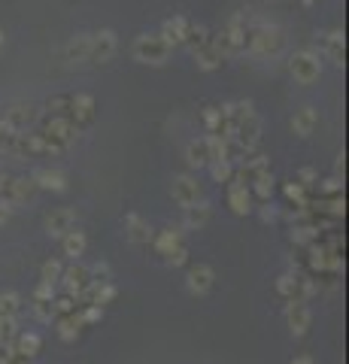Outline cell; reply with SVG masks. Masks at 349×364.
Returning <instances> with one entry per match:
<instances>
[{
  "instance_id": "obj_11",
  "label": "cell",
  "mask_w": 349,
  "mask_h": 364,
  "mask_svg": "<svg viewBox=\"0 0 349 364\" xmlns=\"http://www.w3.org/2000/svg\"><path fill=\"white\" fill-rule=\"evenodd\" d=\"M73 228H76V210H70V207L55 210L46 219V234L52 237V240H61V237L67 231H73Z\"/></svg>"
},
{
  "instance_id": "obj_24",
  "label": "cell",
  "mask_w": 349,
  "mask_h": 364,
  "mask_svg": "<svg viewBox=\"0 0 349 364\" xmlns=\"http://www.w3.org/2000/svg\"><path fill=\"white\" fill-rule=\"evenodd\" d=\"M13 349L18 352V355H28V358H33V355H37V352L43 349V337H40L37 331H25V334L18 331V337H16Z\"/></svg>"
},
{
  "instance_id": "obj_52",
  "label": "cell",
  "mask_w": 349,
  "mask_h": 364,
  "mask_svg": "<svg viewBox=\"0 0 349 364\" xmlns=\"http://www.w3.org/2000/svg\"><path fill=\"white\" fill-rule=\"evenodd\" d=\"M0 49H4V33H0Z\"/></svg>"
},
{
  "instance_id": "obj_40",
  "label": "cell",
  "mask_w": 349,
  "mask_h": 364,
  "mask_svg": "<svg viewBox=\"0 0 349 364\" xmlns=\"http://www.w3.org/2000/svg\"><path fill=\"white\" fill-rule=\"evenodd\" d=\"M88 277H92V282H109V264H95V267H88Z\"/></svg>"
},
{
  "instance_id": "obj_37",
  "label": "cell",
  "mask_w": 349,
  "mask_h": 364,
  "mask_svg": "<svg viewBox=\"0 0 349 364\" xmlns=\"http://www.w3.org/2000/svg\"><path fill=\"white\" fill-rule=\"evenodd\" d=\"M286 198L295 200L298 207H307V198H304V186H301V182H289V186H286Z\"/></svg>"
},
{
  "instance_id": "obj_25",
  "label": "cell",
  "mask_w": 349,
  "mask_h": 364,
  "mask_svg": "<svg viewBox=\"0 0 349 364\" xmlns=\"http://www.w3.org/2000/svg\"><path fill=\"white\" fill-rule=\"evenodd\" d=\"M176 246H183V231H179V228H167V231L155 237V249H159L161 255H171Z\"/></svg>"
},
{
  "instance_id": "obj_48",
  "label": "cell",
  "mask_w": 349,
  "mask_h": 364,
  "mask_svg": "<svg viewBox=\"0 0 349 364\" xmlns=\"http://www.w3.org/2000/svg\"><path fill=\"white\" fill-rule=\"evenodd\" d=\"M262 219H264V222H274V219H276V210H274V207H264V210H262Z\"/></svg>"
},
{
  "instance_id": "obj_30",
  "label": "cell",
  "mask_w": 349,
  "mask_h": 364,
  "mask_svg": "<svg viewBox=\"0 0 349 364\" xmlns=\"http://www.w3.org/2000/svg\"><path fill=\"white\" fill-rule=\"evenodd\" d=\"M252 188H255V195L262 198V200H270V195H274V176H270V173L255 176L252 179Z\"/></svg>"
},
{
  "instance_id": "obj_51",
  "label": "cell",
  "mask_w": 349,
  "mask_h": 364,
  "mask_svg": "<svg viewBox=\"0 0 349 364\" xmlns=\"http://www.w3.org/2000/svg\"><path fill=\"white\" fill-rule=\"evenodd\" d=\"M6 179V173H4V164H0V182H4Z\"/></svg>"
},
{
  "instance_id": "obj_20",
  "label": "cell",
  "mask_w": 349,
  "mask_h": 364,
  "mask_svg": "<svg viewBox=\"0 0 349 364\" xmlns=\"http://www.w3.org/2000/svg\"><path fill=\"white\" fill-rule=\"evenodd\" d=\"M322 55L328 61L334 64H343V33L340 31H328V33H322Z\"/></svg>"
},
{
  "instance_id": "obj_47",
  "label": "cell",
  "mask_w": 349,
  "mask_h": 364,
  "mask_svg": "<svg viewBox=\"0 0 349 364\" xmlns=\"http://www.w3.org/2000/svg\"><path fill=\"white\" fill-rule=\"evenodd\" d=\"M9 210H13V207H9V203H4V200H0V225H4V222L9 219Z\"/></svg>"
},
{
  "instance_id": "obj_36",
  "label": "cell",
  "mask_w": 349,
  "mask_h": 364,
  "mask_svg": "<svg viewBox=\"0 0 349 364\" xmlns=\"http://www.w3.org/2000/svg\"><path fill=\"white\" fill-rule=\"evenodd\" d=\"M313 237H316V228H313V225H298L295 231H291V240H295V243H310Z\"/></svg>"
},
{
  "instance_id": "obj_14",
  "label": "cell",
  "mask_w": 349,
  "mask_h": 364,
  "mask_svg": "<svg viewBox=\"0 0 349 364\" xmlns=\"http://www.w3.org/2000/svg\"><path fill=\"white\" fill-rule=\"evenodd\" d=\"M191 55H195V64L200 67V70H216V67L222 64V58H225L222 49H219V43H216V37H210L207 43H200Z\"/></svg>"
},
{
  "instance_id": "obj_33",
  "label": "cell",
  "mask_w": 349,
  "mask_h": 364,
  "mask_svg": "<svg viewBox=\"0 0 349 364\" xmlns=\"http://www.w3.org/2000/svg\"><path fill=\"white\" fill-rule=\"evenodd\" d=\"M33 316H37L40 322H52V318L58 316L55 313V301H37L33 298Z\"/></svg>"
},
{
  "instance_id": "obj_42",
  "label": "cell",
  "mask_w": 349,
  "mask_h": 364,
  "mask_svg": "<svg viewBox=\"0 0 349 364\" xmlns=\"http://www.w3.org/2000/svg\"><path fill=\"white\" fill-rule=\"evenodd\" d=\"M33 298L37 301H55V286L52 282H40L37 291H33Z\"/></svg>"
},
{
  "instance_id": "obj_3",
  "label": "cell",
  "mask_w": 349,
  "mask_h": 364,
  "mask_svg": "<svg viewBox=\"0 0 349 364\" xmlns=\"http://www.w3.org/2000/svg\"><path fill=\"white\" fill-rule=\"evenodd\" d=\"M171 49L173 46L167 43L161 33H140L134 40V58L140 64H152V67H161L167 58H171Z\"/></svg>"
},
{
  "instance_id": "obj_22",
  "label": "cell",
  "mask_w": 349,
  "mask_h": 364,
  "mask_svg": "<svg viewBox=\"0 0 349 364\" xmlns=\"http://www.w3.org/2000/svg\"><path fill=\"white\" fill-rule=\"evenodd\" d=\"M64 58L70 64H88V33H80L64 46Z\"/></svg>"
},
{
  "instance_id": "obj_34",
  "label": "cell",
  "mask_w": 349,
  "mask_h": 364,
  "mask_svg": "<svg viewBox=\"0 0 349 364\" xmlns=\"http://www.w3.org/2000/svg\"><path fill=\"white\" fill-rule=\"evenodd\" d=\"M276 291L283 294V298H295V291H298V277H291V273H283V277L276 279Z\"/></svg>"
},
{
  "instance_id": "obj_32",
  "label": "cell",
  "mask_w": 349,
  "mask_h": 364,
  "mask_svg": "<svg viewBox=\"0 0 349 364\" xmlns=\"http://www.w3.org/2000/svg\"><path fill=\"white\" fill-rule=\"evenodd\" d=\"M210 170H213V179H216V182H228V179L234 176V164H231V158L213 161V164H210Z\"/></svg>"
},
{
  "instance_id": "obj_17",
  "label": "cell",
  "mask_w": 349,
  "mask_h": 364,
  "mask_svg": "<svg viewBox=\"0 0 349 364\" xmlns=\"http://www.w3.org/2000/svg\"><path fill=\"white\" fill-rule=\"evenodd\" d=\"M85 246H88V237L80 231V228H73V231H67L61 237V249H64V255L70 261H80L85 255Z\"/></svg>"
},
{
  "instance_id": "obj_12",
  "label": "cell",
  "mask_w": 349,
  "mask_h": 364,
  "mask_svg": "<svg viewBox=\"0 0 349 364\" xmlns=\"http://www.w3.org/2000/svg\"><path fill=\"white\" fill-rule=\"evenodd\" d=\"M61 279H64V289L70 298H80V294L85 291V286L92 282V277H88V267H82L80 261H73L67 270H61Z\"/></svg>"
},
{
  "instance_id": "obj_41",
  "label": "cell",
  "mask_w": 349,
  "mask_h": 364,
  "mask_svg": "<svg viewBox=\"0 0 349 364\" xmlns=\"http://www.w3.org/2000/svg\"><path fill=\"white\" fill-rule=\"evenodd\" d=\"M67 107H70V97H67V95H61V97H52V100H49V109L55 112V116H64Z\"/></svg>"
},
{
  "instance_id": "obj_8",
  "label": "cell",
  "mask_w": 349,
  "mask_h": 364,
  "mask_svg": "<svg viewBox=\"0 0 349 364\" xmlns=\"http://www.w3.org/2000/svg\"><path fill=\"white\" fill-rule=\"evenodd\" d=\"M171 195H173V200L179 203V207H191V203H198L200 200V186H198V179L195 176H188V173H183V176H173V182H171Z\"/></svg>"
},
{
  "instance_id": "obj_1",
  "label": "cell",
  "mask_w": 349,
  "mask_h": 364,
  "mask_svg": "<svg viewBox=\"0 0 349 364\" xmlns=\"http://www.w3.org/2000/svg\"><path fill=\"white\" fill-rule=\"evenodd\" d=\"M283 43H286L283 31L276 25H267V21L246 31V49H249V55H255V58H276V55L283 52Z\"/></svg>"
},
{
  "instance_id": "obj_39",
  "label": "cell",
  "mask_w": 349,
  "mask_h": 364,
  "mask_svg": "<svg viewBox=\"0 0 349 364\" xmlns=\"http://www.w3.org/2000/svg\"><path fill=\"white\" fill-rule=\"evenodd\" d=\"M164 261H167V264H173V267H183L186 261H188V252H186V246H176L171 255H164Z\"/></svg>"
},
{
  "instance_id": "obj_21",
  "label": "cell",
  "mask_w": 349,
  "mask_h": 364,
  "mask_svg": "<svg viewBox=\"0 0 349 364\" xmlns=\"http://www.w3.org/2000/svg\"><path fill=\"white\" fill-rule=\"evenodd\" d=\"M186 31H188V18L186 16H173V18H167L161 25V37L171 46H183Z\"/></svg>"
},
{
  "instance_id": "obj_27",
  "label": "cell",
  "mask_w": 349,
  "mask_h": 364,
  "mask_svg": "<svg viewBox=\"0 0 349 364\" xmlns=\"http://www.w3.org/2000/svg\"><path fill=\"white\" fill-rule=\"evenodd\" d=\"M80 328H82V318L76 313H64L58 318V334H61V340H67V343L80 337Z\"/></svg>"
},
{
  "instance_id": "obj_50",
  "label": "cell",
  "mask_w": 349,
  "mask_h": 364,
  "mask_svg": "<svg viewBox=\"0 0 349 364\" xmlns=\"http://www.w3.org/2000/svg\"><path fill=\"white\" fill-rule=\"evenodd\" d=\"M9 352H13V349H6V346H0V364H6V358H9Z\"/></svg>"
},
{
  "instance_id": "obj_29",
  "label": "cell",
  "mask_w": 349,
  "mask_h": 364,
  "mask_svg": "<svg viewBox=\"0 0 349 364\" xmlns=\"http://www.w3.org/2000/svg\"><path fill=\"white\" fill-rule=\"evenodd\" d=\"M18 310H21V298L16 291L0 294V316H18Z\"/></svg>"
},
{
  "instance_id": "obj_5",
  "label": "cell",
  "mask_w": 349,
  "mask_h": 364,
  "mask_svg": "<svg viewBox=\"0 0 349 364\" xmlns=\"http://www.w3.org/2000/svg\"><path fill=\"white\" fill-rule=\"evenodd\" d=\"M0 122L9 124L13 131H28L33 122H37V107L28 104V100H13V104L4 107V116Z\"/></svg>"
},
{
  "instance_id": "obj_38",
  "label": "cell",
  "mask_w": 349,
  "mask_h": 364,
  "mask_svg": "<svg viewBox=\"0 0 349 364\" xmlns=\"http://www.w3.org/2000/svg\"><path fill=\"white\" fill-rule=\"evenodd\" d=\"M80 318H82V325H95V322H100V318H104V306L88 304V306H85V313H82Z\"/></svg>"
},
{
  "instance_id": "obj_44",
  "label": "cell",
  "mask_w": 349,
  "mask_h": 364,
  "mask_svg": "<svg viewBox=\"0 0 349 364\" xmlns=\"http://www.w3.org/2000/svg\"><path fill=\"white\" fill-rule=\"evenodd\" d=\"M325 210H328L331 215H343V210H346V203L340 200V198H334V200H328V203H322Z\"/></svg>"
},
{
  "instance_id": "obj_15",
  "label": "cell",
  "mask_w": 349,
  "mask_h": 364,
  "mask_svg": "<svg viewBox=\"0 0 349 364\" xmlns=\"http://www.w3.org/2000/svg\"><path fill=\"white\" fill-rule=\"evenodd\" d=\"M228 207L234 215H249L252 210V191L246 182H234V186L228 188Z\"/></svg>"
},
{
  "instance_id": "obj_18",
  "label": "cell",
  "mask_w": 349,
  "mask_h": 364,
  "mask_svg": "<svg viewBox=\"0 0 349 364\" xmlns=\"http://www.w3.org/2000/svg\"><path fill=\"white\" fill-rule=\"evenodd\" d=\"M31 179H33V186H37V188L58 191V195H61V191H67V176L61 173V170H49L46 167V170H37Z\"/></svg>"
},
{
  "instance_id": "obj_49",
  "label": "cell",
  "mask_w": 349,
  "mask_h": 364,
  "mask_svg": "<svg viewBox=\"0 0 349 364\" xmlns=\"http://www.w3.org/2000/svg\"><path fill=\"white\" fill-rule=\"evenodd\" d=\"M291 364H316V361H313L310 355H298V358H291Z\"/></svg>"
},
{
  "instance_id": "obj_46",
  "label": "cell",
  "mask_w": 349,
  "mask_h": 364,
  "mask_svg": "<svg viewBox=\"0 0 349 364\" xmlns=\"http://www.w3.org/2000/svg\"><path fill=\"white\" fill-rule=\"evenodd\" d=\"M6 364H31V358L28 355H18V352L13 349V352H9V358H6Z\"/></svg>"
},
{
  "instance_id": "obj_28",
  "label": "cell",
  "mask_w": 349,
  "mask_h": 364,
  "mask_svg": "<svg viewBox=\"0 0 349 364\" xmlns=\"http://www.w3.org/2000/svg\"><path fill=\"white\" fill-rule=\"evenodd\" d=\"M16 337H18V322H16V316H0V346L13 349Z\"/></svg>"
},
{
  "instance_id": "obj_13",
  "label": "cell",
  "mask_w": 349,
  "mask_h": 364,
  "mask_svg": "<svg viewBox=\"0 0 349 364\" xmlns=\"http://www.w3.org/2000/svg\"><path fill=\"white\" fill-rule=\"evenodd\" d=\"M213 282H216V273H213L210 264H195L186 273V286L191 294H207L213 289Z\"/></svg>"
},
{
  "instance_id": "obj_35",
  "label": "cell",
  "mask_w": 349,
  "mask_h": 364,
  "mask_svg": "<svg viewBox=\"0 0 349 364\" xmlns=\"http://www.w3.org/2000/svg\"><path fill=\"white\" fill-rule=\"evenodd\" d=\"M61 270H64V267H61V261H55V258H52V261H46V264H43L40 279H43V282H52V286H55V282L61 279Z\"/></svg>"
},
{
  "instance_id": "obj_9",
  "label": "cell",
  "mask_w": 349,
  "mask_h": 364,
  "mask_svg": "<svg viewBox=\"0 0 349 364\" xmlns=\"http://www.w3.org/2000/svg\"><path fill=\"white\" fill-rule=\"evenodd\" d=\"M310 306L307 301H301V298H289V306H286V322H289V331L295 334V337H304L307 334V328H310Z\"/></svg>"
},
{
  "instance_id": "obj_10",
  "label": "cell",
  "mask_w": 349,
  "mask_h": 364,
  "mask_svg": "<svg viewBox=\"0 0 349 364\" xmlns=\"http://www.w3.org/2000/svg\"><path fill=\"white\" fill-rule=\"evenodd\" d=\"M67 119H70L76 128H85V124L95 122V97L92 95H73L70 107H67Z\"/></svg>"
},
{
  "instance_id": "obj_19",
  "label": "cell",
  "mask_w": 349,
  "mask_h": 364,
  "mask_svg": "<svg viewBox=\"0 0 349 364\" xmlns=\"http://www.w3.org/2000/svg\"><path fill=\"white\" fill-rule=\"evenodd\" d=\"M316 124H319V116H316L313 107H301L295 116H291V131H295L298 136H310L313 131H316Z\"/></svg>"
},
{
  "instance_id": "obj_45",
  "label": "cell",
  "mask_w": 349,
  "mask_h": 364,
  "mask_svg": "<svg viewBox=\"0 0 349 364\" xmlns=\"http://www.w3.org/2000/svg\"><path fill=\"white\" fill-rule=\"evenodd\" d=\"M298 179H301V186H304V188H310V186H313V182H316V173H313V170H310V167H304V170H301V173H298Z\"/></svg>"
},
{
  "instance_id": "obj_7",
  "label": "cell",
  "mask_w": 349,
  "mask_h": 364,
  "mask_svg": "<svg viewBox=\"0 0 349 364\" xmlns=\"http://www.w3.org/2000/svg\"><path fill=\"white\" fill-rule=\"evenodd\" d=\"M33 179H28V176H18V179H4L0 182V200L4 203H9V207H16V203H25V200H31V195H33Z\"/></svg>"
},
{
  "instance_id": "obj_6",
  "label": "cell",
  "mask_w": 349,
  "mask_h": 364,
  "mask_svg": "<svg viewBox=\"0 0 349 364\" xmlns=\"http://www.w3.org/2000/svg\"><path fill=\"white\" fill-rule=\"evenodd\" d=\"M116 55V33L97 31L88 33V64H107Z\"/></svg>"
},
{
  "instance_id": "obj_31",
  "label": "cell",
  "mask_w": 349,
  "mask_h": 364,
  "mask_svg": "<svg viewBox=\"0 0 349 364\" xmlns=\"http://www.w3.org/2000/svg\"><path fill=\"white\" fill-rule=\"evenodd\" d=\"M21 131H13L9 124L0 122V152H16V140Z\"/></svg>"
},
{
  "instance_id": "obj_16",
  "label": "cell",
  "mask_w": 349,
  "mask_h": 364,
  "mask_svg": "<svg viewBox=\"0 0 349 364\" xmlns=\"http://www.w3.org/2000/svg\"><path fill=\"white\" fill-rule=\"evenodd\" d=\"M125 234H128L131 243H149V240H152L149 222H146L143 215H137V213H128V215H125Z\"/></svg>"
},
{
  "instance_id": "obj_23",
  "label": "cell",
  "mask_w": 349,
  "mask_h": 364,
  "mask_svg": "<svg viewBox=\"0 0 349 364\" xmlns=\"http://www.w3.org/2000/svg\"><path fill=\"white\" fill-rule=\"evenodd\" d=\"M186 161H188V167H195V170H200V167H207V164H210L207 136H200V140H191V143H188V149H186Z\"/></svg>"
},
{
  "instance_id": "obj_26",
  "label": "cell",
  "mask_w": 349,
  "mask_h": 364,
  "mask_svg": "<svg viewBox=\"0 0 349 364\" xmlns=\"http://www.w3.org/2000/svg\"><path fill=\"white\" fill-rule=\"evenodd\" d=\"M207 222H210V203L198 200L191 207H186V228H204Z\"/></svg>"
},
{
  "instance_id": "obj_4",
  "label": "cell",
  "mask_w": 349,
  "mask_h": 364,
  "mask_svg": "<svg viewBox=\"0 0 349 364\" xmlns=\"http://www.w3.org/2000/svg\"><path fill=\"white\" fill-rule=\"evenodd\" d=\"M289 73H291V79H295L298 85H313V82H319V76H322V61H319V55L310 52V49L295 52V55L289 58Z\"/></svg>"
},
{
  "instance_id": "obj_43",
  "label": "cell",
  "mask_w": 349,
  "mask_h": 364,
  "mask_svg": "<svg viewBox=\"0 0 349 364\" xmlns=\"http://www.w3.org/2000/svg\"><path fill=\"white\" fill-rule=\"evenodd\" d=\"M337 191H340V179H337V176L322 182V195H337Z\"/></svg>"
},
{
  "instance_id": "obj_2",
  "label": "cell",
  "mask_w": 349,
  "mask_h": 364,
  "mask_svg": "<svg viewBox=\"0 0 349 364\" xmlns=\"http://www.w3.org/2000/svg\"><path fill=\"white\" fill-rule=\"evenodd\" d=\"M76 124L67 119V116H52L46 124H43V131H40V136H43V152H52V155H58V152H64L67 146H70L73 140H76Z\"/></svg>"
}]
</instances>
